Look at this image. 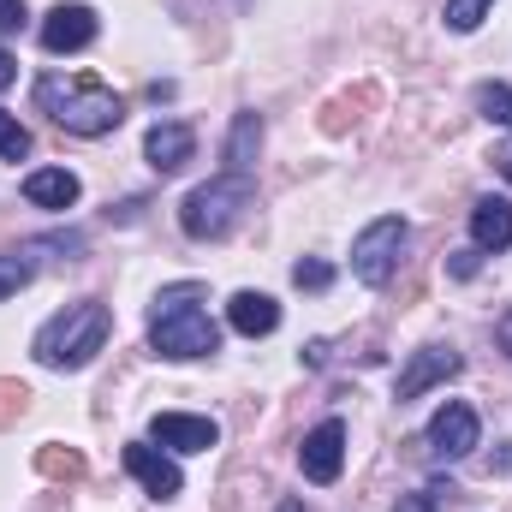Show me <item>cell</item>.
Instances as JSON below:
<instances>
[{
  "label": "cell",
  "instance_id": "obj_1",
  "mask_svg": "<svg viewBox=\"0 0 512 512\" xmlns=\"http://www.w3.org/2000/svg\"><path fill=\"white\" fill-rule=\"evenodd\" d=\"M197 298H203L197 280L155 292V304H149V346H155V358L185 364V358H215L221 352V328L209 322V310Z\"/></svg>",
  "mask_w": 512,
  "mask_h": 512
},
{
  "label": "cell",
  "instance_id": "obj_2",
  "mask_svg": "<svg viewBox=\"0 0 512 512\" xmlns=\"http://www.w3.org/2000/svg\"><path fill=\"white\" fill-rule=\"evenodd\" d=\"M36 102H42V114L54 120V126H66L72 137H108V131H120L126 120V102L102 84V78H84V72H48L42 84H36Z\"/></svg>",
  "mask_w": 512,
  "mask_h": 512
},
{
  "label": "cell",
  "instance_id": "obj_3",
  "mask_svg": "<svg viewBox=\"0 0 512 512\" xmlns=\"http://www.w3.org/2000/svg\"><path fill=\"white\" fill-rule=\"evenodd\" d=\"M108 334H114V310L102 298H78V304H66L60 316H48L36 328L30 352H36L42 370H84L108 346Z\"/></svg>",
  "mask_w": 512,
  "mask_h": 512
},
{
  "label": "cell",
  "instance_id": "obj_4",
  "mask_svg": "<svg viewBox=\"0 0 512 512\" xmlns=\"http://www.w3.org/2000/svg\"><path fill=\"white\" fill-rule=\"evenodd\" d=\"M251 203H256L251 173H221V179L197 185V191L179 203V227H185V239L209 245V239H227V233L245 221V209H251Z\"/></svg>",
  "mask_w": 512,
  "mask_h": 512
},
{
  "label": "cell",
  "instance_id": "obj_5",
  "mask_svg": "<svg viewBox=\"0 0 512 512\" xmlns=\"http://www.w3.org/2000/svg\"><path fill=\"white\" fill-rule=\"evenodd\" d=\"M405 239H411L405 215H382V221H370V227L352 239V274H358L364 286H387V280H393V268H399Z\"/></svg>",
  "mask_w": 512,
  "mask_h": 512
},
{
  "label": "cell",
  "instance_id": "obj_6",
  "mask_svg": "<svg viewBox=\"0 0 512 512\" xmlns=\"http://www.w3.org/2000/svg\"><path fill=\"white\" fill-rule=\"evenodd\" d=\"M96 36H102V18H96V6H84V0H60V6L42 18V48H48V54H84Z\"/></svg>",
  "mask_w": 512,
  "mask_h": 512
},
{
  "label": "cell",
  "instance_id": "obj_7",
  "mask_svg": "<svg viewBox=\"0 0 512 512\" xmlns=\"http://www.w3.org/2000/svg\"><path fill=\"white\" fill-rule=\"evenodd\" d=\"M477 435H483V423H477V411H471L465 399H447V405L429 417V429H423V441H429L435 459H465V453L477 447Z\"/></svg>",
  "mask_w": 512,
  "mask_h": 512
},
{
  "label": "cell",
  "instance_id": "obj_8",
  "mask_svg": "<svg viewBox=\"0 0 512 512\" xmlns=\"http://www.w3.org/2000/svg\"><path fill=\"white\" fill-rule=\"evenodd\" d=\"M126 471L155 495V501H173L179 489H185V471L173 465V453L167 447H155V441H126Z\"/></svg>",
  "mask_w": 512,
  "mask_h": 512
},
{
  "label": "cell",
  "instance_id": "obj_9",
  "mask_svg": "<svg viewBox=\"0 0 512 512\" xmlns=\"http://www.w3.org/2000/svg\"><path fill=\"white\" fill-rule=\"evenodd\" d=\"M149 441H155V447H167V453H209V447L221 441V429H215V417H191V411H155V423H149Z\"/></svg>",
  "mask_w": 512,
  "mask_h": 512
},
{
  "label": "cell",
  "instance_id": "obj_10",
  "mask_svg": "<svg viewBox=\"0 0 512 512\" xmlns=\"http://www.w3.org/2000/svg\"><path fill=\"white\" fill-rule=\"evenodd\" d=\"M298 465H304V477H310V483H334V477H340V465H346V423H340V417H322V423L304 435Z\"/></svg>",
  "mask_w": 512,
  "mask_h": 512
},
{
  "label": "cell",
  "instance_id": "obj_11",
  "mask_svg": "<svg viewBox=\"0 0 512 512\" xmlns=\"http://www.w3.org/2000/svg\"><path fill=\"white\" fill-rule=\"evenodd\" d=\"M447 376H459V352H453V346H423V352H411V364L399 370L393 399H399V405H405V399H423L429 387H441Z\"/></svg>",
  "mask_w": 512,
  "mask_h": 512
},
{
  "label": "cell",
  "instance_id": "obj_12",
  "mask_svg": "<svg viewBox=\"0 0 512 512\" xmlns=\"http://www.w3.org/2000/svg\"><path fill=\"white\" fill-rule=\"evenodd\" d=\"M191 155H197V131L185 126V120H155L149 137H143V161L155 173H179Z\"/></svg>",
  "mask_w": 512,
  "mask_h": 512
},
{
  "label": "cell",
  "instance_id": "obj_13",
  "mask_svg": "<svg viewBox=\"0 0 512 512\" xmlns=\"http://www.w3.org/2000/svg\"><path fill=\"white\" fill-rule=\"evenodd\" d=\"M78 197H84V185H78L72 167H36V173H24V203H36V209H72Z\"/></svg>",
  "mask_w": 512,
  "mask_h": 512
},
{
  "label": "cell",
  "instance_id": "obj_14",
  "mask_svg": "<svg viewBox=\"0 0 512 512\" xmlns=\"http://www.w3.org/2000/svg\"><path fill=\"white\" fill-rule=\"evenodd\" d=\"M227 322H233V334L262 340V334L280 328V304H274L268 292H233V298H227Z\"/></svg>",
  "mask_w": 512,
  "mask_h": 512
},
{
  "label": "cell",
  "instance_id": "obj_15",
  "mask_svg": "<svg viewBox=\"0 0 512 512\" xmlns=\"http://www.w3.org/2000/svg\"><path fill=\"white\" fill-rule=\"evenodd\" d=\"M471 245L477 251H507L512 245V197H483L471 209Z\"/></svg>",
  "mask_w": 512,
  "mask_h": 512
},
{
  "label": "cell",
  "instance_id": "obj_16",
  "mask_svg": "<svg viewBox=\"0 0 512 512\" xmlns=\"http://www.w3.org/2000/svg\"><path fill=\"white\" fill-rule=\"evenodd\" d=\"M256 149H262V120L256 114H239L233 120V137H227V173H251Z\"/></svg>",
  "mask_w": 512,
  "mask_h": 512
},
{
  "label": "cell",
  "instance_id": "obj_17",
  "mask_svg": "<svg viewBox=\"0 0 512 512\" xmlns=\"http://www.w3.org/2000/svg\"><path fill=\"white\" fill-rule=\"evenodd\" d=\"M489 6L495 0H447V30H459V36H471L483 18H489Z\"/></svg>",
  "mask_w": 512,
  "mask_h": 512
},
{
  "label": "cell",
  "instance_id": "obj_18",
  "mask_svg": "<svg viewBox=\"0 0 512 512\" xmlns=\"http://www.w3.org/2000/svg\"><path fill=\"white\" fill-rule=\"evenodd\" d=\"M477 108H483V120L512 126V84H483V90H477Z\"/></svg>",
  "mask_w": 512,
  "mask_h": 512
},
{
  "label": "cell",
  "instance_id": "obj_19",
  "mask_svg": "<svg viewBox=\"0 0 512 512\" xmlns=\"http://www.w3.org/2000/svg\"><path fill=\"white\" fill-rule=\"evenodd\" d=\"M292 286H304V292H328V286H334V268H328L322 256H304V262H292Z\"/></svg>",
  "mask_w": 512,
  "mask_h": 512
},
{
  "label": "cell",
  "instance_id": "obj_20",
  "mask_svg": "<svg viewBox=\"0 0 512 512\" xmlns=\"http://www.w3.org/2000/svg\"><path fill=\"white\" fill-rule=\"evenodd\" d=\"M0 155H6V161H24V155H30V131L18 126L6 108H0Z\"/></svg>",
  "mask_w": 512,
  "mask_h": 512
},
{
  "label": "cell",
  "instance_id": "obj_21",
  "mask_svg": "<svg viewBox=\"0 0 512 512\" xmlns=\"http://www.w3.org/2000/svg\"><path fill=\"white\" fill-rule=\"evenodd\" d=\"M24 286H30V262L24 256H0V298H12Z\"/></svg>",
  "mask_w": 512,
  "mask_h": 512
},
{
  "label": "cell",
  "instance_id": "obj_22",
  "mask_svg": "<svg viewBox=\"0 0 512 512\" xmlns=\"http://www.w3.org/2000/svg\"><path fill=\"white\" fill-rule=\"evenodd\" d=\"M393 512H441V489H417V495H399Z\"/></svg>",
  "mask_w": 512,
  "mask_h": 512
},
{
  "label": "cell",
  "instance_id": "obj_23",
  "mask_svg": "<svg viewBox=\"0 0 512 512\" xmlns=\"http://www.w3.org/2000/svg\"><path fill=\"white\" fill-rule=\"evenodd\" d=\"M477 268H483V251H477V245H471V251H453V256H447V274H453V280H471Z\"/></svg>",
  "mask_w": 512,
  "mask_h": 512
},
{
  "label": "cell",
  "instance_id": "obj_24",
  "mask_svg": "<svg viewBox=\"0 0 512 512\" xmlns=\"http://www.w3.org/2000/svg\"><path fill=\"white\" fill-rule=\"evenodd\" d=\"M42 471H48V477H78L84 459H78V453H42Z\"/></svg>",
  "mask_w": 512,
  "mask_h": 512
},
{
  "label": "cell",
  "instance_id": "obj_25",
  "mask_svg": "<svg viewBox=\"0 0 512 512\" xmlns=\"http://www.w3.org/2000/svg\"><path fill=\"white\" fill-rule=\"evenodd\" d=\"M24 0H0V36H12V30H24Z\"/></svg>",
  "mask_w": 512,
  "mask_h": 512
},
{
  "label": "cell",
  "instance_id": "obj_26",
  "mask_svg": "<svg viewBox=\"0 0 512 512\" xmlns=\"http://www.w3.org/2000/svg\"><path fill=\"white\" fill-rule=\"evenodd\" d=\"M12 84H18V60L0 48V90H12Z\"/></svg>",
  "mask_w": 512,
  "mask_h": 512
},
{
  "label": "cell",
  "instance_id": "obj_27",
  "mask_svg": "<svg viewBox=\"0 0 512 512\" xmlns=\"http://www.w3.org/2000/svg\"><path fill=\"white\" fill-rule=\"evenodd\" d=\"M501 352H507V358H512V310H507V316H501Z\"/></svg>",
  "mask_w": 512,
  "mask_h": 512
},
{
  "label": "cell",
  "instance_id": "obj_28",
  "mask_svg": "<svg viewBox=\"0 0 512 512\" xmlns=\"http://www.w3.org/2000/svg\"><path fill=\"white\" fill-rule=\"evenodd\" d=\"M501 173H507V185H512V149H507V155H501Z\"/></svg>",
  "mask_w": 512,
  "mask_h": 512
},
{
  "label": "cell",
  "instance_id": "obj_29",
  "mask_svg": "<svg viewBox=\"0 0 512 512\" xmlns=\"http://www.w3.org/2000/svg\"><path fill=\"white\" fill-rule=\"evenodd\" d=\"M280 512H304V501H280Z\"/></svg>",
  "mask_w": 512,
  "mask_h": 512
}]
</instances>
